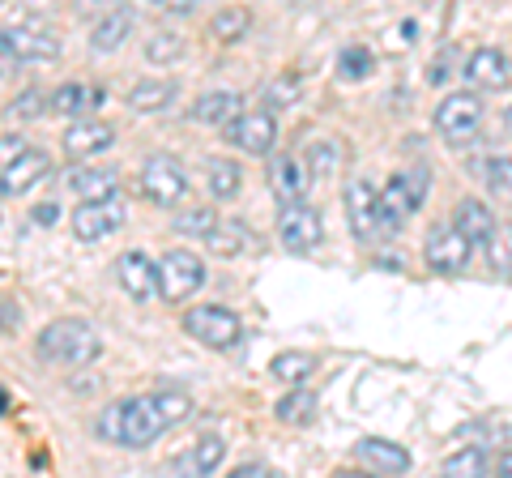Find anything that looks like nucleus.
<instances>
[{"label":"nucleus","instance_id":"f257e3e1","mask_svg":"<svg viewBox=\"0 0 512 478\" xmlns=\"http://www.w3.org/2000/svg\"><path fill=\"white\" fill-rule=\"evenodd\" d=\"M192 414V397L175 385H163L154 393H137L124 402H111L99 414V436L120 444V449H146V444L163 440L171 427H180Z\"/></svg>","mask_w":512,"mask_h":478},{"label":"nucleus","instance_id":"de8ad7c7","mask_svg":"<svg viewBox=\"0 0 512 478\" xmlns=\"http://www.w3.org/2000/svg\"><path fill=\"white\" fill-rule=\"evenodd\" d=\"M508 137H512V107H508Z\"/></svg>","mask_w":512,"mask_h":478},{"label":"nucleus","instance_id":"79ce46f5","mask_svg":"<svg viewBox=\"0 0 512 478\" xmlns=\"http://www.w3.org/2000/svg\"><path fill=\"white\" fill-rule=\"evenodd\" d=\"M22 321V312H13V304H0V329H13Z\"/></svg>","mask_w":512,"mask_h":478},{"label":"nucleus","instance_id":"4468645a","mask_svg":"<svg viewBox=\"0 0 512 478\" xmlns=\"http://www.w3.org/2000/svg\"><path fill=\"white\" fill-rule=\"evenodd\" d=\"M124 227V201L111 197V201H86L73 210V235L94 244V239H103L111 231Z\"/></svg>","mask_w":512,"mask_h":478},{"label":"nucleus","instance_id":"f8f14e48","mask_svg":"<svg viewBox=\"0 0 512 478\" xmlns=\"http://www.w3.org/2000/svg\"><path fill=\"white\" fill-rule=\"evenodd\" d=\"M227 137L235 141L244 154H269L278 141V124H274V111L265 107H252V111H239V116L227 124Z\"/></svg>","mask_w":512,"mask_h":478},{"label":"nucleus","instance_id":"412c9836","mask_svg":"<svg viewBox=\"0 0 512 478\" xmlns=\"http://www.w3.org/2000/svg\"><path fill=\"white\" fill-rule=\"evenodd\" d=\"M47 175H52V158L30 146L18 163L0 175V193H5V197H22V193H30V188H39Z\"/></svg>","mask_w":512,"mask_h":478},{"label":"nucleus","instance_id":"6e6552de","mask_svg":"<svg viewBox=\"0 0 512 478\" xmlns=\"http://www.w3.org/2000/svg\"><path fill=\"white\" fill-rule=\"evenodd\" d=\"M205 286V261L188 248H171L163 261H158V295L167 304H188Z\"/></svg>","mask_w":512,"mask_h":478},{"label":"nucleus","instance_id":"49530a36","mask_svg":"<svg viewBox=\"0 0 512 478\" xmlns=\"http://www.w3.org/2000/svg\"><path fill=\"white\" fill-rule=\"evenodd\" d=\"M9 69H13V65H9V60H5V56H0V77H5Z\"/></svg>","mask_w":512,"mask_h":478},{"label":"nucleus","instance_id":"a18cd8bd","mask_svg":"<svg viewBox=\"0 0 512 478\" xmlns=\"http://www.w3.org/2000/svg\"><path fill=\"white\" fill-rule=\"evenodd\" d=\"M333 478H376V474H367V470H338Z\"/></svg>","mask_w":512,"mask_h":478},{"label":"nucleus","instance_id":"7c9ffc66","mask_svg":"<svg viewBox=\"0 0 512 478\" xmlns=\"http://www.w3.org/2000/svg\"><path fill=\"white\" fill-rule=\"evenodd\" d=\"M248 26H252V13L244 9V5H222L218 13H214V22H210V30L218 35V43H239L248 35Z\"/></svg>","mask_w":512,"mask_h":478},{"label":"nucleus","instance_id":"58836bf2","mask_svg":"<svg viewBox=\"0 0 512 478\" xmlns=\"http://www.w3.org/2000/svg\"><path fill=\"white\" fill-rule=\"evenodd\" d=\"M227 478H282L274 466H265V461H244V466H235Z\"/></svg>","mask_w":512,"mask_h":478},{"label":"nucleus","instance_id":"39448f33","mask_svg":"<svg viewBox=\"0 0 512 478\" xmlns=\"http://www.w3.org/2000/svg\"><path fill=\"white\" fill-rule=\"evenodd\" d=\"M483 120H487V107L474 90L444 94L440 107H436V133L448 141V146H466V141H474L478 129H483Z\"/></svg>","mask_w":512,"mask_h":478},{"label":"nucleus","instance_id":"dca6fc26","mask_svg":"<svg viewBox=\"0 0 512 478\" xmlns=\"http://www.w3.org/2000/svg\"><path fill=\"white\" fill-rule=\"evenodd\" d=\"M346 218H350V231H355L363 244H372L380 231V210H376V188L367 184V180H350L346 184Z\"/></svg>","mask_w":512,"mask_h":478},{"label":"nucleus","instance_id":"9b49d317","mask_svg":"<svg viewBox=\"0 0 512 478\" xmlns=\"http://www.w3.org/2000/svg\"><path fill=\"white\" fill-rule=\"evenodd\" d=\"M222 457H227V440L222 436H201L192 449L175 453L163 470H158V478H205L214 474L222 466Z\"/></svg>","mask_w":512,"mask_h":478},{"label":"nucleus","instance_id":"423d86ee","mask_svg":"<svg viewBox=\"0 0 512 478\" xmlns=\"http://www.w3.org/2000/svg\"><path fill=\"white\" fill-rule=\"evenodd\" d=\"M0 56L9 65H43V60L60 56V39H56V30L26 18V22H13L0 30Z\"/></svg>","mask_w":512,"mask_h":478},{"label":"nucleus","instance_id":"aec40b11","mask_svg":"<svg viewBox=\"0 0 512 478\" xmlns=\"http://www.w3.org/2000/svg\"><path fill=\"white\" fill-rule=\"evenodd\" d=\"M466 82L478 90H504L512 82V65H508V52L500 47H478L466 60Z\"/></svg>","mask_w":512,"mask_h":478},{"label":"nucleus","instance_id":"473e14b6","mask_svg":"<svg viewBox=\"0 0 512 478\" xmlns=\"http://www.w3.org/2000/svg\"><path fill=\"white\" fill-rule=\"evenodd\" d=\"M312 419H316V397L308 389H291L278 402V423H286V427H308Z\"/></svg>","mask_w":512,"mask_h":478},{"label":"nucleus","instance_id":"0eeeda50","mask_svg":"<svg viewBox=\"0 0 512 478\" xmlns=\"http://www.w3.org/2000/svg\"><path fill=\"white\" fill-rule=\"evenodd\" d=\"M184 333L210 350H231L244 338V321H239V312L222 308V304H201V308L184 312Z\"/></svg>","mask_w":512,"mask_h":478},{"label":"nucleus","instance_id":"1a4fd4ad","mask_svg":"<svg viewBox=\"0 0 512 478\" xmlns=\"http://www.w3.org/2000/svg\"><path fill=\"white\" fill-rule=\"evenodd\" d=\"M470 257H474V248L466 244V235H461L453 222H440V227H431L427 239H423V261H427V269H436V274H444V278L461 274V269L470 265Z\"/></svg>","mask_w":512,"mask_h":478},{"label":"nucleus","instance_id":"9d476101","mask_svg":"<svg viewBox=\"0 0 512 478\" xmlns=\"http://www.w3.org/2000/svg\"><path fill=\"white\" fill-rule=\"evenodd\" d=\"M278 239L286 252H312L325 239V218L316 205L299 201V205H282L278 210Z\"/></svg>","mask_w":512,"mask_h":478},{"label":"nucleus","instance_id":"a878e982","mask_svg":"<svg viewBox=\"0 0 512 478\" xmlns=\"http://www.w3.org/2000/svg\"><path fill=\"white\" fill-rule=\"evenodd\" d=\"M175 94H180V86H175L171 77H146V82H137L128 90V107L150 116V111H167L175 103Z\"/></svg>","mask_w":512,"mask_h":478},{"label":"nucleus","instance_id":"ddd939ff","mask_svg":"<svg viewBox=\"0 0 512 478\" xmlns=\"http://www.w3.org/2000/svg\"><path fill=\"white\" fill-rule=\"evenodd\" d=\"M453 227L466 235L470 248H483V252H491L495 239H500V222H495V210H487V205L474 201V197L453 205Z\"/></svg>","mask_w":512,"mask_h":478},{"label":"nucleus","instance_id":"37998d69","mask_svg":"<svg viewBox=\"0 0 512 478\" xmlns=\"http://www.w3.org/2000/svg\"><path fill=\"white\" fill-rule=\"evenodd\" d=\"M495 474H500V478H512V449H504L500 457H495Z\"/></svg>","mask_w":512,"mask_h":478},{"label":"nucleus","instance_id":"bb28decb","mask_svg":"<svg viewBox=\"0 0 512 478\" xmlns=\"http://www.w3.org/2000/svg\"><path fill=\"white\" fill-rule=\"evenodd\" d=\"M205 188H210L214 201L239 197V188H244V167H239L235 158H210V163H205Z\"/></svg>","mask_w":512,"mask_h":478},{"label":"nucleus","instance_id":"7ed1b4c3","mask_svg":"<svg viewBox=\"0 0 512 478\" xmlns=\"http://www.w3.org/2000/svg\"><path fill=\"white\" fill-rule=\"evenodd\" d=\"M431 193V175L427 171H402L384 184V193H376V210H380V231H402L406 222L419 214V205Z\"/></svg>","mask_w":512,"mask_h":478},{"label":"nucleus","instance_id":"20e7f679","mask_svg":"<svg viewBox=\"0 0 512 478\" xmlns=\"http://www.w3.org/2000/svg\"><path fill=\"white\" fill-rule=\"evenodd\" d=\"M141 197L163 205V210H180L184 197H188V171L175 154H150L146 163H141Z\"/></svg>","mask_w":512,"mask_h":478},{"label":"nucleus","instance_id":"e433bc0d","mask_svg":"<svg viewBox=\"0 0 512 478\" xmlns=\"http://www.w3.org/2000/svg\"><path fill=\"white\" fill-rule=\"evenodd\" d=\"M175 56H184V39L175 35V30H158V35H150V43H146L150 65H167V60H175Z\"/></svg>","mask_w":512,"mask_h":478},{"label":"nucleus","instance_id":"a19ab883","mask_svg":"<svg viewBox=\"0 0 512 478\" xmlns=\"http://www.w3.org/2000/svg\"><path fill=\"white\" fill-rule=\"evenodd\" d=\"M35 218H39V222H52V227H56L60 205H56V201H43V205H35Z\"/></svg>","mask_w":512,"mask_h":478},{"label":"nucleus","instance_id":"4be33fe9","mask_svg":"<svg viewBox=\"0 0 512 478\" xmlns=\"http://www.w3.org/2000/svg\"><path fill=\"white\" fill-rule=\"evenodd\" d=\"M99 103H103V90L82 86V82H64L60 90H52V99H47V107H52L56 116H77V120H90Z\"/></svg>","mask_w":512,"mask_h":478},{"label":"nucleus","instance_id":"5701e85b","mask_svg":"<svg viewBox=\"0 0 512 478\" xmlns=\"http://www.w3.org/2000/svg\"><path fill=\"white\" fill-rule=\"evenodd\" d=\"M69 184H73V193L86 201H111V197H120V171L116 167H82L77 175H69Z\"/></svg>","mask_w":512,"mask_h":478},{"label":"nucleus","instance_id":"72a5a7b5","mask_svg":"<svg viewBox=\"0 0 512 478\" xmlns=\"http://www.w3.org/2000/svg\"><path fill=\"white\" fill-rule=\"evenodd\" d=\"M171 227L180 235H201L210 239V231L218 227V210H210V205H188V210H175Z\"/></svg>","mask_w":512,"mask_h":478},{"label":"nucleus","instance_id":"c9c22d12","mask_svg":"<svg viewBox=\"0 0 512 478\" xmlns=\"http://www.w3.org/2000/svg\"><path fill=\"white\" fill-rule=\"evenodd\" d=\"M269 368H274L278 380H286V385H295V389H299V380H308V376H312L316 359H312V355H295V350H286V355H278L274 363H269Z\"/></svg>","mask_w":512,"mask_h":478},{"label":"nucleus","instance_id":"4c0bfd02","mask_svg":"<svg viewBox=\"0 0 512 478\" xmlns=\"http://www.w3.org/2000/svg\"><path fill=\"white\" fill-rule=\"evenodd\" d=\"M26 150H30V146H26V137H22V133H5V137H0V175H5L13 163H18Z\"/></svg>","mask_w":512,"mask_h":478},{"label":"nucleus","instance_id":"f3484780","mask_svg":"<svg viewBox=\"0 0 512 478\" xmlns=\"http://www.w3.org/2000/svg\"><path fill=\"white\" fill-rule=\"evenodd\" d=\"M111 141H116V124L90 116V120L69 124V133H64V154L82 163V158H94V154L111 150Z\"/></svg>","mask_w":512,"mask_h":478},{"label":"nucleus","instance_id":"2f4dec72","mask_svg":"<svg viewBox=\"0 0 512 478\" xmlns=\"http://www.w3.org/2000/svg\"><path fill=\"white\" fill-rule=\"evenodd\" d=\"M372 69H376L372 47H363V43L342 47V56H338V77H342V82H367Z\"/></svg>","mask_w":512,"mask_h":478},{"label":"nucleus","instance_id":"c03bdc74","mask_svg":"<svg viewBox=\"0 0 512 478\" xmlns=\"http://www.w3.org/2000/svg\"><path fill=\"white\" fill-rule=\"evenodd\" d=\"M167 9H171V13H192L197 5H188V0H167Z\"/></svg>","mask_w":512,"mask_h":478},{"label":"nucleus","instance_id":"b1692460","mask_svg":"<svg viewBox=\"0 0 512 478\" xmlns=\"http://www.w3.org/2000/svg\"><path fill=\"white\" fill-rule=\"evenodd\" d=\"M188 116L197 120V124H214V129H227V124L239 116V94H235V90H210V94H201V99L188 107Z\"/></svg>","mask_w":512,"mask_h":478},{"label":"nucleus","instance_id":"2eb2a0df","mask_svg":"<svg viewBox=\"0 0 512 478\" xmlns=\"http://www.w3.org/2000/svg\"><path fill=\"white\" fill-rule=\"evenodd\" d=\"M355 457H359V466L367 474H376V478H397V474L410 470V453L402 449V444L380 440V436H363L355 444Z\"/></svg>","mask_w":512,"mask_h":478},{"label":"nucleus","instance_id":"f704fd0d","mask_svg":"<svg viewBox=\"0 0 512 478\" xmlns=\"http://www.w3.org/2000/svg\"><path fill=\"white\" fill-rule=\"evenodd\" d=\"M308 175H320V180H325V175H333L342 167V146L333 137H320V141H312V150H308Z\"/></svg>","mask_w":512,"mask_h":478},{"label":"nucleus","instance_id":"c756f323","mask_svg":"<svg viewBox=\"0 0 512 478\" xmlns=\"http://www.w3.org/2000/svg\"><path fill=\"white\" fill-rule=\"evenodd\" d=\"M483 184L495 205H504V210H512V154H500L491 158L487 171H483Z\"/></svg>","mask_w":512,"mask_h":478},{"label":"nucleus","instance_id":"cd10ccee","mask_svg":"<svg viewBox=\"0 0 512 478\" xmlns=\"http://www.w3.org/2000/svg\"><path fill=\"white\" fill-rule=\"evenodd\" d=\"M128 30H133V13H128V9H111V13H103V18L94 22L90 47H94V52H116V47L128 39Z\"/></svg>","mask_w":512,"mask_h":478},{"label":"nucleus","instance_id":"6ab92c4d","mask_svg":"<svg viewBox=\"0 0 512 478\" xmlns=\"http://www.w3.org/2000/svg\"><path fill=\"white\" fill-rule=\"evenodd\" d=\"M116 278L124 286V295L137 299V304H146V299L158 295V265L146 257V252H124L116 261Z\"/></svg>","mask_w":512,"mask_h":478},{"label":"nucleus","instance_id":"ea45409f","mask_svg":"<svg viewBox=\"0 0 512 478\" xmlns=\"http://www.w3.org/2000/svg\"><path fill=\"white\" fill-rule=\"evenodd\" d=\"M39 103H43V94H39V90H26L22 99H13L9 111H13V116H39V111H43Z\"/></svg>","mask_w":512,"mask_h":478},{"label":"nucleus","instance_id":"c85d7f7f","mask_svg":"<svg viewBox=\"0 0 512 478\" xmlns=\"http://www.w3.org/2000/svg\"><path fill=\"white\" fill-rule=\"evenodd\" d=\"M491 457L478 444H461L457 453L444 457V478H487Z\"/></svg>","mask_w":512,"mask_h":478},{"label":"nucleus","instance_id":"393cba45","mask_svg":"<svg viewBox=\"0 0 512 478\" xmlns=\"http://www.w3.org/2000/svg\"><path fill=\"white\" fill-rule=\"evenodd\" d=\"M210 252H218V257H244V252H252L256 248V235H252V227L248 222H235V218H222L218 227L210 231Z\"/></svg>","mask_w":512,"mask_h":478},{"label":"nucleus","instance_id":"a211bd4d","mask_svg":"<svg viewBox=\"0 0 512 478\" xmlns=\"http://www.w3.org/2000/svg\"><path fill=\"white\" fill-rule=\"evenodd\" d=\"M269 188H274V197L282 205H299L312 188V175H308V167H303V158L278 154L274 163H269Z\"/></svg>","mask_w":512,"mask_h":478},{"label":"nucleus","instance_id":"f03ea898","mask_svg":"<svg viewBox=\"0 0 512 478\" xmlns=\"http://www.w3.org/2000/svg\"><path fill=\"white\" fill-rule=\"evenodd\" d=\"M39 359L43 363H60V368H82V363L99 359V329L90 321H77V316H60V321L39 329Z\"/></svg>","mask_w":512,"mask_h":478}]
</instances>
